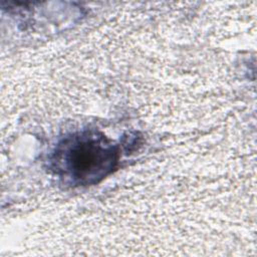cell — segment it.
Masks as SVG:
<instances>
[{
  "instance_id": "cell-1",
  "label": "cell",
  "mask_w": 257,
  "mask_h": 257,
  "mask_svg": "<svg viewBox=\"0 0 257 257\" xmlns=\"http://www.w3.org/2000/svg\"><path fill=\"white\" fill-rule=\"evenodd\" d=\"M118 147L103 134L83 131L65 137L51 157L54 173L74 186L94 185L115 169Z\"/></svg>"
}]
</instances>
